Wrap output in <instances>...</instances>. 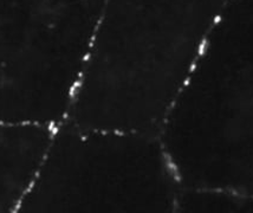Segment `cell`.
Instances as JSON below:
<instances>
[{"instance_id": "6da1fadb", "label": "cell", "mask_w": 253, "mask_h": 213, "mask_svg": "<svg viewBox=\"0 0 253 213\" xmlns=\"http://www.w3.org/2000/svg\"><path fill=\"white\" fill-rule=\"evenodd\" d=\"M231 0H103L65 121L160 134Z\"/></svg>"}, {"instance_id": "7a4b0ae2", "label": "cell", "mask_w": 253, "mask_h": 213, "mask_svg": "<svg viewBox=\"0 0 253 213\" xmlns=\"http://www.w3.org/2000/svg\"><path fill=\"white\" fill-rule=\"evenodd\" d=\"M182 187L160 134L53 128L19 212H170Z\"/></svg>"}, {"instance_id": "3957f363", "label": "cell", "mask_w": 253, "mask_h": 213, "mask_svg": "<svg viewBox=\"0 0 253 213\" xmlns=\"http://www.w3.org/2000/svg\"><path fill=\"white\" fill-rule=\"evenodd\" d=\"M53 128L0 122V212L19 210L41 169Z\"/></svg>"}]
</instances>
